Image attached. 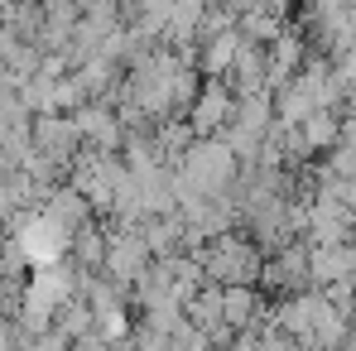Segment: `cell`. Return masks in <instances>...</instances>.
I'll use <instances>...</instances> for the list:
<instances>
[{
    "instance_id": "cell-7",
    "label": "cell",
    "mask_w": 356,
    "mask_h": 351,
    "mask_svg": "<svg viewBox=\"0 0 356 351\" xmlns=\"http://www.w3.org/2000/svg\"><path fill=\"white\" fill-rule=\"evenodd\" d=\"M67 265L77 275H102V265H106V222H87L67 240Z\"/></svg>"
},
{
    "instance_id": "cell-3",
    "label": "cell",
    "mask_w": 356,
    "mask_h": 351,
    "mask_svg": "<svg viewBox=\"0 0 356 351\" xmlns=\"http://www.w3.org/2000/svg\"><path fill=\"white\" fill-rule=\"evenodd\" d=\"M149 265H154V255L145 250L140 231H135V227H116V222H106V265H102V275L130 293L145 275H149Z\"/></svg>"
},
{
    "instance_id": "cell-10",
    "label": "cell",
    "mask_w": 356,
    "mask_h": 351,
    "mask_svg": "<svg viewBox=\"0 0 356 351\" xmlns=\"http://www.w3.org/2000/svg\"><path fill=\"white\" fill-rule=\"evenodd\" d=\"M34 260L24 255V245L15 236H0V284H29Z\"/></svg>"
},
{
    "instance_id": "cell-8",
    "label": "cell",
    "mask_w": 356,
    "mask_h": 351,
    "mask_svg": "<svg viewBox=\"0 0 356 351\" xmlns=\"http://www.w3.org/2000/svg\"><path fill=\"white\" fill-rule=\"evenodd\" d=\"M140 240H145V250L154 255V260H169V255H178L183 250V217H145L140 227Z\"/></svg>"
},
{
    "instance_id": "cell-4",
    "label": "cell",
    "mask_w": 356,
    "mask_h": 351,
    "mask_svg": "<svg viewBox=\"0 0 356 351\" xmlns=\"http://www.w3.org/2000/svg\"><path fill=\"white\" fill-rule=\"evenodd\" d=\"M29 140H34V154L58 164L63 174L72 169V159L82 154V135H77V120L63 116V111H49V116H34L29 125Z\"/></svg>"
},
{
    "instance_id": "cell-2",
    "label": "cell",
    "mask_w": 356,
    "mask_h": 351,
    "mask_svg": "<svg viewBox=\"0 0 356 351\" xmlns=\"http://www.w3.org/2000/svg\"><path fill=\"white\" fill-rule=\"evenodd\" d=\"M125 178H130V174H125L120 154H97V149H82V154L72 159V169H67V188H77L97 217H111L116 193L125 188Z\"/></svg>"
},
{
    "instance_id": "cell-6",
    "label": "cell",
    "mask_w": 356,
    "mask_h": 351,
    "mask_svg": "<svg viewBox=\"0 0 356 351\" xmlns=\"http://www.w3.org/2000/svg\"><path fill=\"white\" fill-rule=\"evenodd\" d=\"M72 120H77L82 149H97V154H120V145H125V125L116 120V111H111V106L92 101V106L72 111Z\"/></svg>"
},
{
    "instance_id": "cell-1",
    "label": "cell",
    "mask_w": 356,
    "mask_h": 351,
    "mask_svg": "<svg viewBox=\"0 0 356 351\" xmlns=\"http://www.w3.org/2000/svg\"><path fill=\"white\" fill-rule=\"evenodd\" d=\"M193 260L202 265V279L217 284V289H260L265 255L250 245L245 231H227V236H217V240H207Z\"/></svg>"
},
{
    "instance_id": "cell-9",
    "label": "cell",
    "mask_w": 356,
    "mask_h": 351,
    "mask_svg": "<svg viewBox=\"0 0 356 351\" xmlns=\"http://www.w3.org/2000/svg\"><path fill=\"white\" fill-rule=\"evenodd\" d=\"M298 130H303L308 149L323 159V154H327V149H337V140H342V111H313Z\"/></svg>"
},
{
    "instance_id": "cell-5",
    "label": "cell",
    "mask_w": 356,
    "mask_h": 351,
    "mask_svg": "<svg viewBox=\"0 0 356 351\" xmlns=\"http://www.w3.org/2000/svg\"><path fill=\"white\" fill-rule=\"evenodd\" d=\"M232 116H236V92H232L227 82H202V92H197V101H193V111H188L193 135H197V140H222L227 125H232Z\"/></svg>"
},
{
    "instance_id": "cell-11",
    "label": "cell",
    "mask_w": 356,
    "mask_h": 351,
    "mask_svg": "<svg viewBox=\"0 0 356 351\" xmlns=\"http://www.w3.org/2000/svg\"><path fill=\"white\" fill-rule=\"evenodd\" d=\"M303 5H318V0H303Z\"/></svg>"
}]
</instances>
